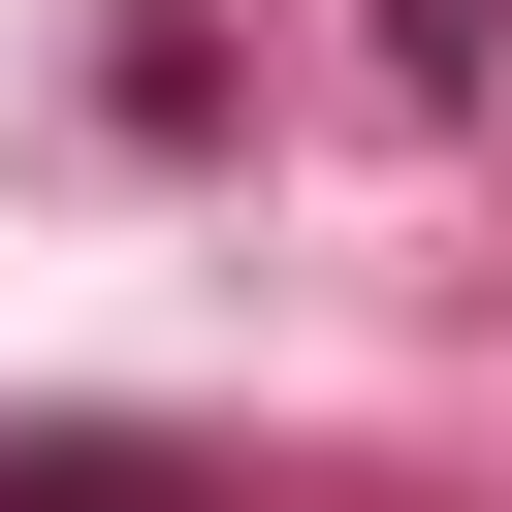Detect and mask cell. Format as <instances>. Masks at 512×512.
<instances>
[{"label":"cell","instance_id":"obj_1","mask_svg":"<svg viewBox=\"0 0 512 512\" xmlns=\"http://www.w3.org/2000/svg\"><path fill=\"white\" fill-rule=\"evenodd\" d=\"M0 512H192L160 448H0Z\"/></svg>","mask_w":512,"mask_h":512}]
</instances>
